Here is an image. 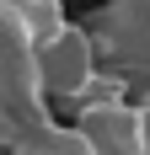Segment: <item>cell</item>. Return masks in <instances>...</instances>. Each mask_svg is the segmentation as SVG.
Here are the masks:
<instances>
[{
	"label": "cell",
	"instance_id": "obj_3",
	"mask_svg": "<svg viewBox=\"0 0 150 155\" xmlns=\"http://www.w3.org/2000/svg\"><path fill=\"white\" fill-rule=\"evenodd\" d=\"M11 155H97V144H91L80 128H48V134L27 139L22 150H11Z\"/></svg>",
	"mask_w": 150,
	"mask_h": 155
},
{
	"label": "cell",
	"instance_id": "obj_2",
	"mask_svg": "<svg viewBox=\"0 0 150 155\" xmlns=\"http://www.w3.org/2000/svg\"><path fill=\"white\" fill-rule=\"evenodd\" d=\"M11 5V16H16V27L27 32V43L32 48H43V43H54L70 21H64V11H59V0H5Z\"/></svg>",
	"mask_w": 150,
	"mask_h": 155
},
{
	"label": "cell",
	"instance_id": "obj_1",
	"mask_svg": "<svg viewBox=\"0 0 150 155\" xmlns=\"http://www.w3.org/2000/svg\"><path fill=\"white\" fill-rule=\"evenodd\" d=\"M38 80H43L54 96L86 102L91 80H97V70H91V38L80 27H64L54 43H43L38 48Z\"/></svg>",
	"mask_w": 150,
	"mask_h": 155
}]
</instances>
